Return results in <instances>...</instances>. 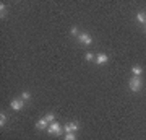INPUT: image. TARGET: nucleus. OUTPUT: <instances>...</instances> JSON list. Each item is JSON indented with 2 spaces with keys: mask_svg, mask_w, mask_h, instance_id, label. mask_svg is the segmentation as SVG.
<instances>
[{
  "mask_svg": "<svg viewBox=\"0 0 146 140\" xmlns=\"http://www.w3.org/2000/svg\"><path fill=\"white\" fill-rule=\"evenodd\" d=\"M128 85H130V90L133 91V93H136V91H140L141 86H143V80H141V77H133L130 78V82H128Z\"/></svg>",
  "mask_w": 146,
  "mask_h": 140,
  "instance_id": "nucleus-1",
  "label": "nucleus"
},
{
  "mask_svg": "<svg viewBox=\"0 0 146 140\" xmlns=\"http://www.w3.org/2000/svg\"><path fill=\"white\" fill-rule=\"evenodd\" d=\"M47 132L50 135H60L63 132V127L60 124H58L57 121H54L52 124H49V127H47Z\"/></svg>",
  "mask_w": 146,
  "mask_h": 140,
  "instance_id": "nucleus-2",
  "label": "nucleus"
},
{
  "mask_svg": "<svg viewBox=\"0 0 146 140\" xmlns=\"http://www.w3.org/2000/svg\"><path fill=\"white\" fill-rule=\"evenodd\" d=\"M78 129H80V124H78V122H75V121H73V122H70V124H67L65 127H63V130H65L67 134H75Z\"/></svg>",
  "mask_w": 146,
  "mask_h": 140,
  "instance_id": "nucleus-3",
  "label": "nucleus"
},
{
  "mask_svg": "<svg viewBox=\"0 0 146 140\" xmlns=\"http://www.w3.org/2000/svg\"><path fill=\"white\" fill-rule=\"evenodd\" d=\"M78 41H80V42H83V44H86V46H89V44L93 42V38L89 36L88 33H80Z\"/></svg>",
  "mask_w": 146,
  "mask_h": 140,
  "instance_id": "nucleus-4",
  "label": "nucleus"
},
{
  "mask_svg": "<svg viewBox=\"0 0 146 140\" xmlns=\"http://www.w3.org/2000/svg\"><path fill=\"white\" fill-rule=\"evenodd\" d=\"M23 104H25V101H23V99H13V101H11V109H13V111H20V109H23Z\"/></svg>",
  "mask_w": 146,
  "mask_h": 140,
  "instance_id": "nucleus-5",
  "label": "nucleus"
},
{
  "mask_svg": "<svg viewBox=\"0 0 146 140\" xmlns=\"http://www.w3.org/2000/svg\"><path fill=\"white\" fill-rule=\"evenodd\" d=\"M107 60H109L107 54H98V57H96V64H98V65H104Z\"/></svg>",
  "mask_w": 146,
  "mask_h": 140,
  "instance_id": "nucleus-6",
  "label": "nucleus"
},
{
  "mask_svg": "<svg viewBox=\"0 0 146 140\" xmlns=\"http://www.w3.org/2000/svg\"><path fill=\"white\" fill-rule=\"evenodd\" d=\"M36 127H37L39 130H44V129H47V127H49V122H47L44 117H42V119H39V121L36 122Z\"/></svg>",
  "mask_w": 146,
  "mask_h": 140,
  "instance_id": "nucleus-7",
  "label": "nucleus"
},
{
  "mask_svg": "<svg viewBox=\"0 0 146 140\" xmlns=\"http://www.w3.org/2000/svg\"><path fill=\"white\" fill-rule=\"evenodd\" d=\"M131 73H133L135 77H141V73H143V68H141L140 65H133V67H131Z\"/></svg>",
  "mask_w": 146,
  "mask_h": 140,
  "instance_id": "nucleus-8",
  "label": "nucleus"
},
{
  "mask_svg": "<svg viewBox=\"0 0 146 140\" xmlns=\"http://www.w3.org/2000/svg\"><path fill=\"white\" fill-rule=\"evenodd\" d=\"M136 20L140 21V23H146V15H145V13H141V11H140V13L136 15Z\"/></svg>",
  "mask_w": 146,
  "mask_h": 140,
  "instance_id": "nucleus-9",
  "label": "nucleus"
},
{
  "mask_svg": "<svg viewBox=\"0 0 146 140\" xmlns=\"http://www.w3.org/2000/svg\"><path fill=\"white\" fill-rule=\"evenodd\" d=\"M0 16H2V18H5V16H7V8H5L3 3L0 5Z\"/></svg>",
  "mask_w": 146,
  "mask_h": 140,
  "instance_id": "nucleus-10",
  "label": "nucleus"
},
{
  "mask_svg": "<svg viewBox=\"0 0 146 140\" xmlns=\"http://www.w3.org/2000/svg\"><path fill=\"white\" fill-rule=\"evenodd\" d=\"M5 122H7V116H5V113H2V114H0V125L3 127Z\"/></svg>",
  "mask_w": 146,
  "mask_h": 140,
  "instance_id": "nucleus-11",
  "label": "nucleus"
},
{
  "mask_svg": "<svg viewBox=\"0 0 146 140\" xmlns=\"http://www.w3.org/2000/svg\"><path fill=\"white\" fill-rule=\"evenodd\" d=\"M44 119H46L49 124H52V122H54V114H50V113H49V114H46V117H44Z\"/></svg>",
  "mask_w": 146,
  "mask_h": 140,
  "instance_id": "nucleus-12",
  "label": "nucleus"
},
{
  "mask_svg": "<svg viewBox=\"0 0 146 140\" xmlns=\"http://www.w3.org/2000/svg\"><path fill=\"white\" fill-rule=\"evenodd\" d=\"M21 99H23V101H26V99H31V93H28V91H25V93L21 94Z\"/></svg>",
  "mask_w": 146,
  "mask_h": 140,
  "instance_id": "nucleus-13",
  "label": "nucleus"
},
{
  "mask_svg": "<svg viewBox=\"0 0 146 140\" xmlns=\"http://www.w3.org/2000/svg\"><path fill=\"white\" fill-rule=\"evenodd\" d=\"M84 59H86V60H93V59H94V54H93V52H86Z\"/></svg>",
  "mask_w": 146,
  "mask_h": 140,
  "instance_id": "nucleus-14",
  "label": "nucleus"
},
{
  "mask_svg": "<svg viewBox=\"0 0 146 140\" xmlns=\"http://www.w3.org/2000/svg\"><path fill=\"white\" fill-rule=\"evenodd\" d=\"M73 34V36H80V33H78V28H76V26H73L72 28V31H70Z\"/></svg>",
  "mask_w": 146,
  "mask_h": 140,
  "instance_id": "nucleus-15",
  "label": "nucleus"
},
{
  "mask_svg": "<svg viewBox=\"0 0 146 140\" xmlns=\"http://www.w3.org/2000/svg\"><path fill=\"white\" fill-rule=\"evenodd\" d=\"M65 140H76V135H75V134H67Z\"/></svg>",
  "mask_w": 146,
  "mask_h": 140,
  "instance_id": "nucleus-16",
  "label": "nucleus"
}]
</instances>
